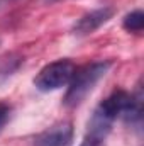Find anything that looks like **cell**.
<instances>
[{"mask_svg":"<svg viewBox=\"0 0 144 146\" xmlns=\"http://www.w3.org/2000/svg\"><path fill=\"white\" fill-rule=\"evenodd\" d=\"M108 68H110V61H97V63H90L81 68H76L68 83L70 87L65 95V104L68 107H75L81 104L83 99L98 83V80L105 76Z\"/></svg>","mask_w":144,"mask_h":146,"instance_id":"cell-1","label":"cell"},{"mask_svg":"<svg viewBox=\"0 0 144 146\" xmlns=\"http://www.w3.org/2000/svg\"><path fill=\"white\" fill-rule=\"evenodd\" d=\"M75 65L70 60H58L49 65H46L34 78V85L41 92H51L58 90L65 85L70 83L73 73H75Z\"/></svg>","mask_w":144,"mask_h":146,"instance_id":"cell-2","label":"cell"},{"mask_svg":"<svg viewBox=\"0 0 144 146\" xmlns=\"http://www.w3.org/2000/svg\"><path fill=\"white\" fill-rule=\"evenodd\" d=\"M73 141L71 122H59L34 138V146H70Z\"/></svg>","mask_w":144,"mask_h":146,"instance_id":"cell-3","label":"cell"},{"mask_svg":"<svg viewBox=\"0 0 144 146\" xmlns=\"http://www.w3.org/2000/svg\"><path fill=\"white\" fill-rule=\"evenodd\" d=\"M112 15H114V9L112 7H102V9L92 10V12L85 14L81 19H78V22L73 26V33L78 34V36L92 34L100 26H104Z\"/></svg>","mask_w":144,"mask_h":146,"instance_id":"cell-4","label":"cell"},{"mask_svg":"<svg viewBox=\"0 0 144 146\" xmlns=\"http://www.w3.org/2000/svg\"><path fill=\"white\" fill-rule=\"evenodd\" d=\"M144 27V14L143 10H134L124 17V29L129 33H141Z\"/></svg>","mask_w":144,"mask_h":146,"instance_id":"cell-5","label":"cell"},{"mask_svg":"<svg viewBox=\"0 0 144 146\" xmlns=\"http://www.w3.org/2000/svg\"><path fill=\"white\" fill-rule=\"evenodd\" d=\"M9 107H5V106H0V129L3 127V124L7 122V119H9Z\"/></svg>","mask_w":144,"mask_h":146,"instance_id":"cell-6","label":"cell"}]
</instances>
